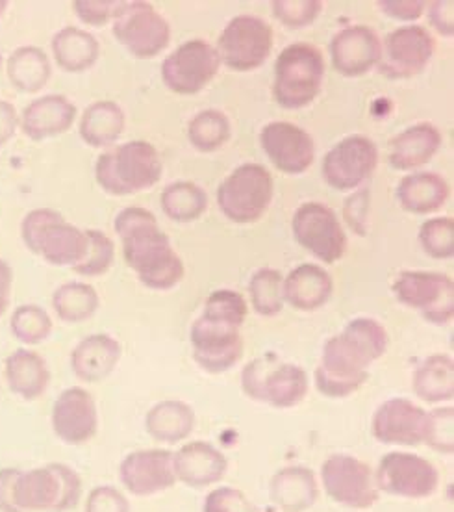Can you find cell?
Returning a JSON list of instances; mask_svg holds the SVG:
<instances>
[{"instance_id": "1", "label": "cell", "mask_w": 454, "mask_h": 512, "mask_svg": "<svg viewBox=\"0 0 454 512\" xmlns=\"http://www.w3.org/2000/svg\"><path fill=\"white\" fill-rule=\"evenodd\" d=\"M388 349V333L379 321L356 318L343 333L328 338L316 370L317 390L327 397H347L366 384L369 366Z\"/></svg>"}, {"instance_id": "2", "label": "cell", "mask_w": 454, "mask_h": 512, "mask_svg": "<svg viewBox=\"0 0 454 512\" xmlns=\"http://www.w3.org/2000/svg\"><path fill=\"white\" fill-rule=\"evenodd\" d=\"M114 225L128 266L147 288L171 290L184 279L186 268L152 212L128 206L117 214Z\"/></svg>"}, {"instance_id": "3", "label": "cell", "mask_w": 454, "mask_h": 512, "mask_svg": "<svg viewBox=\"0 0 454 512\" xmlns=\"http://www.w3.org/2000/svg\"><path fill=\"white\" fill-rule=\"evenodd\" d=\"M95 177L110 195L145 192L162 179V160L149 141H128L99 156Z\"/></svg>"}, {"instance_id": "4", "label": "cell", "mask_w": 454, "mask_h": 512, "mask_svg": "<svg viewBox=\"0 0 454 512\" xmlns=\"http://www.w3.org/2000/svg\"><path fill=\"white\" fill-rule=\"evenodd\" d=\"M26 247L52 266L75 268L88 253V236L51 208H38L26 214L21 223Z\"/></svg>"}, {"instance_id": "5", "label": "cell", "mask_w": 454, "mask_h": 512, "mask_svg": "<svg viewBox=\"0 0 454 512\" xmlns=\"http://www.w3.org/2000/svg\"><path fill=\"white\" fill-rule=\"evenodd\" d=\"M325 78V60L310 43H293L278 54L273 77V97L286 110L314 103Z\"/></svg>"}, {"instance_id": "6", "label": "cell", "mask_w": 454, "mask_h": 512, "mask_svg": "<svg viewBox=\"0 0 454 512\" xmlns=\"http://www.w3.org/2000/svg\"><path fill=\"white\" fill-rule=\"evenodd\" d=\"M82 481L73 468L49 464L19 472L15 481V507L19 512H65L75 509Z\"/></svg>"}, {"instance_id": "7", "label": "cell", "mask_w": 454, "mask_h": 512, "mask_svg": "<svg viewBox=\"0 0 454 512\" xmlns=\"http://www.w3.org/2000/svg\"><path fill=\"white\" fill-rule=\"evenodd\" d=\"M275 184L260 164L236 167L217 190V205L225 218L247 225L264 216L273 201Z\"/></svg>"}, {"instance_id": "8", "label": "cell", "mask_w": 454, "mask_h": 512, "mask_svg": "<svg viewBox=\"0 0 454 512\" xmlns=\"http://www.w3.org/2000/svg\"><path fill=\"white\" fill-rule=\"evenodd\" d=\"M273 49V28L254 15L234 17L217 41L221 64L236 73H249L265 64Z\"/></svg>"}, {"instance_id": "9", "label": "cell", "mask_w": 454, "mask_h": 512, "mask_svg": "<svg viewBox=\"0 0 454 512\" xmlns=\"http://www.w3.org/2000/svg\"><path fill=\"white\" fill-rule=\"evenodd\" d=\"M391 292L401 305L419 310L430 323L443 325L453 321V279L443 273L403 271L391 284Z\"/></svg>"}, {"instance_id": "10", "label": "cell", "mask_w": 454, "mask_h": 512, "mask_svg": "<svg viewBox=\"0 0 454 512\" xmlns=\"http://www.w3.org/2000/svg\"><path fill=\"white\" fill-rule=\"evenodd\" d=\"M112 21L117 41L141 60L158 56L171 41V26L149 2H121Z\"/></svg>"}, {"instance_id": "11", "label": "cell", "mask_w": 454, "mask_h": 512, "mask_svg": "<svg viewBox=\"0 0 454 512\" xmlns=\"http://www.w3.org/2000/svg\"><path fill=\"white\" fill-rule=\"evenodd\" d=\"M440 483V474L432 462L403 451H391L379 462L375 485L382 492L399 498H429Z\"/></svg>"}, {"instance_id": "12", "label": "cell", "mask_w": 454, "mask_h": 512, "mask_svg": "<svg viewBox=\"0 0 454 512\" xmlns=\"http://www.w3.org/2000/svg\"><path fill=\"white\" fill-rule=\"evenodd\" d=\"M219 65V54L208 41L191 39L165 58L162 78L173 93L195 95L214 80Z\"/></svg>"}, {"instance_id": "13", "label": "cell", "mask_w": 454, "mask_h": 512, "mask_svg": "<svg viewBox=\"0 0 454 512\" xmlns=\"http://www.w3.org/2000/svg\"><path fill=\"white\" fill-rule=\"evenodd\" d=\"M328 496L349 509H371L379 501L375 475L366 462L351 455H332L321 468Z\"/></svg>"}, {"instance_id": "14", "label": "cell", "mask_w": 454, "mask_h": 512, "mask_svg": "<svg viewBox=\"0 0 454 512\" xmlns=\"http://www.w3.org/2000/svg\"><path fill=\"white\" fill-rule=\"evenodd\" d=\"M293 234L299 245L327 264L345 255L347 236L336 214L323 203H304L293 216Z\"/></svg>"}, {"instance_id": "15", "label": "cell", "mask_w": 454, "mask_h": 512, "mask_svg": "<svg viewBox=\"0 0 454 512\" xmlns=\"http://www.w3.org/2000/svg\"><path fill=\"white\" fill-rule=\"evenodd\" d=\"M379 164V149L366 136H349L338 141L323 160V177L328 186L347 192L360 188Z\"/></svg>"}, {"instance_id": "16", "label": "cell", "mask_w": 454, "mask_h": 512, "mask_svg": "<svg viewBox=\"0 0 454 512\" xmlns=\"http://www.w3.org/2000/svg\"><path fill=\"white\" fill-rule=\"evenodd\" d=\"M434 49L429 30L419 25L401 26L384 39L380 71L390 78L416 77L429 65Z\"/></svg>"}, {"instance_id": "17", "label": "cell", "mask_w": 454, "mask_h": 512, "mask_svg": "<svg viewBox=\"0 0 454 512\" xmlns=\"http://www.w3.org/2000/svg\"><path fill=\"white\" fill-rule=\"evenodd\" d=\"M193 359L208 373L228 372L243 357L240 329L199 316L191 325Z\"/></svg>"}, {"instance_id": "18", "label": "cell", "mask_w": 454, "mask_h": 512, "mask_svg": "<svg viewBox=\"0 0 454 512\" xmlns=\"http://www.w3.org/2000/svg\"><path fill=\"white\" fill-rule=\"evenodd\" d=\"M260 145L278 171L301 175L308 171L316 158L312 136L288 121H275L262 128Z\"/></svg>"}, {"instance_id": "19", "label": "cell", "mask_w": 454, "mask_h": 512, "mask_svg": "<svg viewBox=\"0 0 454 512\" xmlns=\"http://www.w3.org/2000/svg\"><path fill=\"white\" fill-rule=\"evenodd\" d=\"M427 423L429 412L417 407L410 399L393 397L375 412L371 431L382 444L417 446L425 444Z\"/></svg>"}, {"instance_id": "20", "label": "cell", "mask_w": 454, "mask_h": 512, "mask_svg": "<svg viewBox=\"0 0 454 512\" xmlns=\"http://www.w3.org/2000/svg\"><path fill=\"white\" fill-rule=\"evenodd\" d=\"M119 477L130 494L145 498L177 483L173 453L167 449H141L121 462Z\"/></svg>"}, {"instance_id": "21", "label": "cell", "mask_w": 454, "mask_h": 512, "mask_svg": "<svg viewBox=\"0 0 454 512\" xmlns=\"http://www.w3.org/2000/svg\"><path fill=\"white\" fill-rule=\"evenodd\" d=\"M330 56L332 67L343 77H362L379 65L382 43L369 26H347L330 41Z\"/></svg>"}, {"instance_id": "22", "label": "cell", "mask_w": 454, "mask_h": 512, "mask_svg": "<svg viewBox=\"0 0 454 512\" xmlns=\"http://www.w3.org/2000/svg\"><path fill=\"white\" fill-rule=\"evenodd\" d=\"M99 414L95 399L84 388H67L54 403L52 429L65 444H84L97 433Z\"/></svg>"}, {"instance_id": "23", "label": "cell", "mask_w": 454, "mask_h": 512, "mask_svg": "<svg viewBox=\"0 0 454 512\" xmlns=\"http://www.w3.org/2000/svg\"><path fill=\"white\" fill-rule=\"evenodd\" d=\"M177 479L188 487H208L227 474V457L208 442H190L173 455Z\"/></svg>"}, {"instance_id": "24", "label": "cell", "mask_w": 454, "mask_h": 512, "mask_svg": "<svg viewBox=\"0 0 454 512\" xmlns=\"http://www.w3.org/2000/svg\"><path fill=\"white\" fill-rule=\"evenodd\" d=\"M76 106L64 95H45L28 104L21 116V128L30 140H45L73 127Z\"/></svg>"}, {"instance_id": "25", "label": "cell", "mask_w": 454, "mask_h": 512, "mask_svg": "<svg viewBox=\"0 0 454 512\" xmlns=\"http://www.w3.org/2000/svg\"><path fill=\"white\" fill-rule=\"evenodd\" d=\"M332 292V277L316 264H301L291 269L290 275L282 281L284 303L303 312H312L323 307Z\"/></svg>"}, {"instance_id": "26", "label": "cell", "mask_w": 454, "mask_h": 512, "mask_svg": "<svg viewBox=\"0 0 454 512\" xmlns=\"http://www.w3.org/2000/svg\"><path fill=\"white\" fill-rule=\"evenodd\" d=\"M442 147V134L432 123H417L390 141V164L399 171H412L429 164Z\"/></svg>"}, {"instance_id": "27", "label": "cell", "mask_w": 454, "mask_h": 512, "mask_svg": "<svg viewBox=\"0 0 454 512\" xmlns=\"http://www.w3.org/2000/svg\"><path fill=\"white\" fill-rule=\"evenodd\" d=\"M308 394V377L301 366L278 362L267 368L258 384L256 401H264L275 409H291L299 405Z\"/></svg>"}, {"instance_id": "28", "label": "cell", "mask_w": 454, "mask_h": 512, "mask_svg": "<svg viewBox=\"0 0 454 512\" xmlns=\"http://www.w3.org/2000/svg\"><path fill=\"white\" fill-rule=\"evenodd\" d=\"M121 353V344L110 334H91L75 347L71 366L78 379L86 383H99L114 372Z\"/></svg>"}, {"instance_id": "29", "label": "cell", "mask_w": 454, "mask_h": 512, "mask_svg": "<svg viewBox=\"0 0 454 512\" xmlns=\"http://www.w3.org/2000/svg\"><path fill=\"white\" fill-rule=\"evenodd\" d=\"M447 199H449L447 180L429 171L406 175L397 188V201L401 208L417 216H427L440 210Z\"/></svg>"}, {"instance_id": "30", "label": "cell", "mask_w": 454, "mask_h": 512, "mask_svg": "<svg viewBox=\"0 0 454 512\" xmlns=\"http://www.w3.org/2000/svg\"><path fill=\"white\" fill-rule=\"evenodd\" d=\"M269 492L271 500L284 512H304L319 498L316 475L304 466L282 468L271 479Z\"/></svg>"}, {"instance_id": "31", "label": "cell", "mask_w": 454, "mask_h": 512, "mask_svg": "<svg viewBox=\"0 0 454 512\" xmlns=\"http://www.w3.org/2000/svg\"><path fill=\"white\" fill-rule=\"evenodd\" d=\"M6 381L13 394L32 401L45 394L51 373L41 355L30 349H17L6 359Z\"/></svg>"}, {"instance_id": "32", "label": "cell", "mask_w": 454, "mask_h": 512, "mask_svg": "<svg viewBox=\"0 0 454 512\" xmlns=\"http://www.w3.org/2000/svg\"><path fill=\"white\" fill-rule=\"evenodd\" d=\"M56 64L69 73H82L99 60L101 47L95 36L76 26H65L52 38Z\"/></svg>"}, {"instance_id": "33", "label": "cell", "mask_w": 454, "mask_h": 512, "mask_svg": "<svg viewBox=\"0 0 454 512\" xmlns=\"http://www.w3.org/2000/svg\"><path fill=\"white\" fill-rule=\"evenodd\" d=\"M127 125L125 112L112 101H99L86 108L80 119V138L91 147H108L123 134Z\"/></svg>"}, {"instance_id": "34", "label": "cell", "mask_w": 454, "mask_h": 512, "mask_svg": "<svg viewBox=\"0 0 454 512\" xmlns=\"http://www.w3.org/2000/svg\"><path fill=\"white\" fill-rule=\"evenodd\" d=\"M149 435L165 444H177L188 438L195 427V412L184 401H162L147 414Z\"/></svg>"}, {"instance_id": "35", "label": "cell", "mask_w": 454, "mask_h": 512, "mask_svg": "<svg viewBox=\"0 0 454 512\" xmlns=\"http://www.w3.org/2000/svg\"><path fill=\"white\" fill-rule=\"evenodd\" d=\"M414 392L427 403L449 401L454 396V362L447 355H432L417 366Z\"/></svg>"}, {"instance_id": "36", "label": "cell", "mask_w": 454, "mask_h": 512, "mask_svg": "<svg viewBox=\"0 0 454 512\" xmlns=\"http://www.w3.org/2000/svg\"><path fill=\"white\" fill-rule=\"evenodd\" d=\"M8 78L13 86L25 93L43 90L51 78L49 56L39 47H19L8 58Z\"/></svg>"}, {"instance_id": "37", "label": "cell", "mask_w": 454, "mask_h": 512, "mask_svg": "<svg viewBox=\"0 0 454 512\" xmlns=\"http://www.w3.org/2000/svg\"><path fill=\"white\" fill-rule=\"evenodd\" d=\"M162 208L167 218L178 223H190L206 212L208 195L199 184L190 180H178L169 184L162 192Z\"/></svg>"}, {"instance_id": "38", "label": "cell", "mask_w": 454, "mask_h": 512, "mask_svg": "<svg viewBox=\"0 0 454 512\" xmlns=\"http://www.w3.org/2000/svg\"><path fill=\"white\" fill-rule=\"evenodd\" d=\"M52 307L65 323H80L97 312L99 294L84 282H67L52 295Z\"/></svg>"}, {"instance_id": "39", "label": "cell", "mask_w": 454, "mask_h": 512, "mask_svg": "<svg viewBox=\"0 0 454 512\" xmlns=\"http://www.w3.org/2000/svg\"><path fill=\"white\" fill-rule=\"evenodd\" d=\"M188 138L197 151H217L230 138V121L221 110H202L191 119Z\"/></svg>"}, {"instance_id": "40", "label": "cell", "mask_w": 454, "mask_h": 512, "mask_svg": "<svg viewBox=\"0 0 454 512\" xmlns=\"http://www.w3.org/2000/svg\"><path fill=\"white\" fill-rule=\"evenodd\" d=\"M282 273L278 269L264 268L256 271L249 282V294L253 307L260 316H277L284 307L282 299Z\"/></svg>"}, {"instance_id": "41", "label": "cell", "mask_w": 454, "mask_h": 512, "mask_svg": "<svg viewBox=\"0 0 454 512\" xmlns=\"http://www.w3.org/2000/svg\"><path fill=\"white\" fill-rule=\"evenodd\" d=\"M10 327H12V333L15 334L17 340H21L28 346H34V344H41L43 340L49 338L52 331V320L45 308L38 307V305H21V307L15 308Z\"/></svg>"}, {"instance_id": "42", "label": "cell", "mask_w": 454, "mask_h": 512, "mask_svg": "<svg viewBox=\"0 0 454 512\" xmlns=\"http://www.w3.org/2000/svg\"><path fill=\"white\" fill-rule=\"evenodd\" d=\"M201 316L240 329L247 318L245 297L234 290H217L206 299Z\"/></svg>"}, {"instance_id": "43", "label": "cell", "mask_w": 454, "mask_h": 512, "mask_svg": "<svg viewBox=\"0 0 454 512\" xmlns=\"http://www.w3.org/2000/svg\"><path fill=\"white\" fill-rule=\"evenodd\" d=\"M419 244L427 255L438 260L454 256L453 218L427 219L419 229Z\"/></svg>"}, {"instance_id": "44", "label": "cell", "mask_w": 454, "mask_h": 512, "mask_svg": "<svg viewBox=\"0 0 454 512\" xmlns=\"http://www.w3.org/2000/svg\"><path fill=\"white\" fill-rule=\"evenodd\" d=\"M86 236H88V253L73 269L78 275H84V277H99L114 264V242L97 229H88Z\"/></svg>"}, {"instance_id": "45", "label": "cell", "mask_w": 454, "mask_h": 512, "mask_svg": "<svg viewBox=\"0 0 454 512\" xmlns=\"http://www.w3.org/2000/svg\"><path fill=\"white\" fill-rule=\"evenodd\" d=\"M273 13L282 25L303 28L312 25L323 10L319 0H275L271 2Z\"/></svg>"}, {"instance_id": "46", "label": "cell", "mask_w": 454, "mask_h": 512, "mask_svg": "<svg viewBox=\"0 0 454 512\" xmlns=\"http://www.w3.org/2000/svg\"><path fill=\"white\" fill-rule=\"evenodd\" d=\"M425 444L442 453H453V409L443 407L429 412Z\"/></svg>"}, {"instance_id": "47", "label": "cell", "mask_w": 454, "mask_h": 512, "mask_svg": "<svg viewBox=\"0 0 454 512\" xmlns=\"http://www.w3.org/2000/svg\"><path fill=\"white\" fill-rule=\"evenodd\" d=\"M204 512H254V507L238 488L221 487L206 496Z\"/></svg>"}, {"instance_id": "48", "label": "cell", "mask_w": 454, "mask_h": 512, "mask_svg": "<svg viewBox=\"0 0 454 512\" xmlns=\"http://www.w3.org/2000/svg\"><path fill=\"white\" fill-rule=\"evenodd\" d=\"M121 2L115 0H76L73 10L76 17L91 26H104L110 19H114Z\"/></svg>"}, {"instance_id": "49", "label": "cell", "mask_w": 454, "mask_h": 512, "mask_svg": "<svg viewBox=\"0 0 454 512\" xmlns=\"http://www.w3.org/2000/svg\"><path fill=\"white\" fill-rule=\"evenodd\" d=\"M86 512H130V505L117 488L99 487L89 494Z\"/></svg>"}, {"instance_id": "50", "label": "cell", "mask_w": 454, "mask_h": 512, "mask_svg": "<svg viewBox=\"0 0 454 512\" xmlns=\"http://www.w3.org/2000/svg\"><path fill=\"white\" fill-rule=\"evenodd\" d=\"M382 12L397 21H417L425 12V2L421 0H379Z\"/></svg>"}, {"instance_id": "51", "label": "cell", "mask_w": 454, "mask_h": 512, "mask_svg": "<svg viewBox=\"0 0 454 512\" xmlns=\"http://www.w3.org/2000/svg\"><path fill=\"white\" fill-rule=\"evenodd\" d=\"M367 197H369V190L354 193L343 208L345 219L356 234H366L367 205H369Z\"/></svg>"}, {"instance_id": "52", "label": "cell", "mask_w": 454, "mask_h": 512, "mask_svg": "<svg viewBox=\"0 0 454 512\" xmlns=\"http://www.w3.org/2000/svg\"><path fill=\"white\" fill-rule=\"evenodd\" d=\"M453 6V2H447V0H438L429 4L430 25L445 38L454 36Z\"/></svg>"}, {"instance_id": "53", "label": "cell", "mask_w": 454, "mask_h": 512, "mask_svg": "<svg viewBox=\"0 0 454 512\" xmlns=\"http://www.w3.org/2000/svg\"><path fill=\"white\" fill-rule=\"evenodd\" d=\"M19 470H0V512H19L15 507V481Z\"/></svg>"}, {"instance_id": "54", "label": "cell", "mask_w": 454, "mask_h": 512, "mask_svg": "<svg viewBox=\"0 0 454 512\" xmlns=\"http://www.w3.org/2000/svg\"><path fill=\"white\" fill-rule=\"evenodd\" d=\"M17 127H19V117H17L15 106L8 101H0V147L12 140Z\"/></svg>"}, {"instance_id": "55", "label": "cell", "mask_w": 454, "mask_h": 512, "mask_svg": "<svg viewBox=\"0 0 454 512\" xmlns=\"http://www.w3.org/2000/svg\"><path fill=\"white\" fill-rule=\"evenodd\" d=\"M13 271L6 260L0 258V316L6 312L10 305L12 295Z\"/></svg>"}, {"instance_id": "56", "label": "cell", "mask_w": 454, "mask_h": 512, "mask_svg": "<svg viewBox=\"0 0 454 512\" xmlns=\"http://www.w3.org/2000/svg\"><path fill=\"white\" fill-rule=\"evenodd\" d=\"M6 8H8V2H6V0H0V19H2V15L6 12Z\"/></svg>"}, {"instance_id": "57", "label": "cell", "mask_w": 454, "mask_h": 512, "mask_svg": "<svg viewBox=\"0 0 454 512\" xmlns=\"http://www.w3.org/2000/svg\"><path fill=\"white\" fill-rule=\"evenodd\" d=\"M0 67H2V56H0Z\"/></svg>"}]
</instances>
